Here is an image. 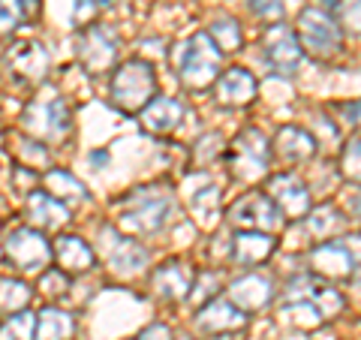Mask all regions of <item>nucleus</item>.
<instances>
[{
	"label": "nucleus",
	"instance_id": "42",
	"mask_svg": "<svg viewBox=\"0 0 361 340\" xmlns=\"http://www.w3.org/2000/svg\"><path fill=\"white\" fill-rule=\"evenodd\" d=\"M343 244H346V250L353 253V259H355V265H361V232H355V235H349V238H343Z\"/></svg>",
	"mask_w": 361,
	"mask_h": 340
},
{
	"label": "nucleus",
	"instance_id": "30",
	"mask_svg": "<svg viewBox=\"0 0 361 340\" xmlns=\"http://www.w3.org/2000/svg\"><path fill=\"white\" fill-rule=\"evenodd\" d=\"M0 340H37V313L21 310L0 322Z\"/></svg>",
	"mask_w": 361,
	"mask_h": 340
},
{
	"label": "nucleus",
	"instance_id": "12",
	"mask_svg": "<svg viewBox=\"0 0 361 340\" xmlns=\"http://www.w3.org/2000/svg\"><path fill=\"white\" fill-rule=\"evenodd\" d=\"M265 58L268 66L280 75H295V70L301 66L304 58V49L295 37V30L286 28L283 21H274L265 33Z\"/></svg>",
	"mask_w": 361,
	"mask_h": 340
},
{
	"label": "nucleus",
	"instance_id": "28",
	"mask_svg": "<svg viewBox=\"0 0 361 340\" xmlns=\"http://www.w3.org/2000/svg\"><path fill=\"white\" fill-rule=\"evenodd\" d=\"M33 289L18 277H0V313H21L27 310Z\"/></svg>",
	"mask_w": 361,
	"mask_h": 340
},
{
	"label": "nucleus",
	"instance_id": "14",
	"mask_svg": "<svg viewBox=\"0 0 361 340\" xmlns=\"http://www.w3.org/2000/svg\"><path fill=\"white\" fill-rule=\"evenodd\" d=\"M268 196L274 199V205L280 211H283V217L301 220L310 214V193L301 184V178L292 175V172L268 178Z\"/></svg>",
	"mask_w": 361,
	"mask_h": 340
},
{
	"label": "nucleus",
	"instance_id": "4",
	"mask_svg": "<svg viewBox=\"0 0 361 340\" xmlns=\"http://www.w3.org/2000/svg\"><path fill=\"white\" fill-rule=\"evenodd\" d=\"M21 133L37 139L42 145L66 142L73 133V115L70 106L63 103L61 94H42L33 97L21 111Z\"/></svg>",
	"mask_w": 361,
	"mask_h": 340
},
{
	"label": "nucleus",
	"instance_id": "33",
	"mask_svg": "<svg viewBox=\"0 0 361 340\" xmlns=\"http://www.w3.org/2000/svg\"><path fill=\"white\" fill-rule=\"evenodd\" d=\"M13 154L18 157L21 163H27V166H37V169H45V166H49V151L42 148V142L30 139V135H18Z\"/></svg>",
	"mask_w": 361,
	"mask_h": 340
},
{
	"label": "nucleus",
	"instance_id": "40",
	"mask_svg": "<svg viewBox=\"0 0 361 340\" xmlns=\"http://www.w3.org/2000/svg\"><path fill=\"white\" fill-rule=\"evenodd\" d=\"M97 13H99V0H73V21L75 25L87 28Z\"/></svg>",
	"mask_w": 361,
	"mask_h": 340
},
{
	"label": "nucleus",
	"instance_id": "29",
	"mask_svg": "<svg viewBox=\"0 0 361 340\" xmlns=\"http://www.w3.org/2000/svg\"><path fill=\"white\" fill-rule=\"evenodd\" d=\"M39 13V0H0V33H13Z\"/></svg>",
	"mask_w": 361,
	"mask_h": 340
},
{
	"label": "nucleus",
	"instance_id": "41",
	"mask_svg": "<svg viewBox=\"0 0 361 340\" xmlns=\"http://www.w3.org/2000/svg\"><path fill=\"white\" fill-rule=\"evenodd\" d=\"M133 340H175V334H172V328H169V325L154 322V325H148V328H142V332L135 334Z\"/></svg>",
	"mask_w": 361,
	"mask_h": 340
},
{
	"label": "nucleus",
	"instance_id": "7",
	"mask_svg": "<svg viewBox=\"0 0 361 340\" xmlns=\"http://www.w3.org/2000/svg\"><path fill=\"white\" fill-rule=\"evenodd\" d=\"M75 54H78V63H82L90 75H106L111 66L118 63V54H121L118 30L106 28V25L82 28L75 37Z\"/></svg>",
	"mask_w": 361,
	"mask_h": 340
},
{
	"label": "nucleus",
	"instance_id": "10",
	"mask_svg": "<svg viewBox=\"0 0 361 340\" xmlns=\"http://www.w3.org/2000/svg\"><path fill=\"white\" fill-rule=\"evenodd\" d=\"M229 223L241 232H280L283 226V211L274 205L268 193H247L229 208Z\"/></svg>",
	"mask_w": 361,
	"mask_h": 340
},
{
	"label": "nucleus",
	"instance_id": "8",
	"mask_svg": "<svg viewBox=\"0 0 361 340\" xmlns=\"http://www.w3.org/2000/svg\"><path fill=\"white\" fill-rule=\"evenodd\" d=\"M99 244H103L106 268L115 277H133V274H139L142 268H148V262H151L148 247L139 244L133 235L121 232L118 226H103V229H99Z\"/></svg>",
	"mask_w": 361,
	"mask_h": 340
},
{
	"label": "nucleus",
	"instance_id": "39",
	"mask_svg": "<svg viewBox=\"0 0 361 340\" xmlns=\"http://www.w3.org/2000/svg\"><path fill=\"white\" fill-rule=\"evenodd\" d=\"M247 6H250L253 16L268 18V21H280L283 18V9H286L283 0H247Z\"/></svg>",
	"mask_w": 361,
	"mask_h": 340
},
{
	"label": "nucleus",
	"instance_id": "43",
	"mask_svg": "<svg viewBox=\"0 0 361 340\" xmlns=\"http://www.w3.org/2000/svg\"><path fill=\"white\" fill-rule=\"evenodd\" d=\"M346 211L353 214L355 220H361V190H358V193H349V199H346Z\"/></svg>",
	"mask_w": 361,
	"mask_h": 340
},
{
	"label": "nucleus",
	"instance_id": "24",
	"mask_svg": "<svg viewBox=\"0 0 361 340\" xmlns=\"http://www.w3.org/2000/svg\"><path fill=\"white\" fill-rule=\"evenodd\" d=\"M42 184H45V190H49L54 199H61L66 208L85 205V202L90 199L87 187L73 172H66V169H49V172L42 175Z\"/></svg>",
	"mask_w": 361,
	"mask_h": 340
},
{
	"label": "nucleus",
	"instance_id": "31",
	"mask_svg": "<svg viewBox=\"0 0 361 340\" xmlns=\"http://www.w3.org/2000/svg\"><path fill=\"white\" fill-rule=\"evenodd\" d=\"M211 40L214 42H217V49L226 54V51H238L241 49V28H238V21H235V18H217V21H214V25H211Z\"/></svg>",
	"mask_w": 361,
	"mask_h": 340
},
{
	"label": "nucleus",
	"instance_id": "34",
	"mask_svg": "<svg viewBox=\"0 0 361 340\" xmlns=\"http://www.w3.org/2000/svg\"><path fill=\"white\" fill-rule=\"evenodd\" d=\"M283 313L289 316L295 325L301 328H316V325H322L325 322V316L313 308V304L307 301H292V304H283Z\"/></svg>",
	"mask_w": 361,
	"mask_h": 340
},
{
	"label": "nucleus",
	"instance_id": "27",
	"mask_svg": "<svg viewBox=\"0 0 361 340\" xmlns=\"http://www.w3.org/2000/svg\"><path fill=\"white\" fill-rule=\"evenodd\" d=\"M190 208H193V217L202 229H214V223L220 220V208H223V199H220V190L217 187H202L193 193L190 199Z\"/></svg>",
	"mask_w": 361,
	"mask_h": 340
},
{
	"label": "nucleus",
	"instance_id": "11",
	"mask_svg": "<svg viewBox=\"0 0 361 340\" xmlns=\"http://www.w3.org/2000/svg\"><path fill=\"white\" fill-rule=\"evenodd\" d=\"M6 70L13 73L18 82H27V85H39L45 75H49V51H45V45L37 42V40H18L6 49Z\"/></svg>",
	"mask_w": 361,
	"mask_h": 340
},
{
	"label": "nucleus",
	"instance_id": "16",
	"mask_svg": "<svg viewBox=\"0 0 361 340\" xmlns=\"http://www.w3.org/2000/svg\"><path fill=\"white\" fill-rule=\"evenodd\" d=\"M187 118V109L175 97H154L148 106L139 111V123L151 135H172Z\"/></svg>",
	"mask_w": 361,
	"mask_h": 340
},
{
	"label": "nucleus",
	"instance_id": "21",
	"mask_svg": "<svg viewBox=\"0 0 361 340\" xmlns=\"http://www.w3.org/2000/svg\"><path fill=\"white\" fill-rule=\"evenodd\" d=\"M51 247H54V262H58V268L66 271L70 277L73 274H87V271L97 265L94 247L78 235H58Z\"/></svg>",
	"mask_w": 361,
	"mask_h": 340
},
{
	"label": "nucleus",
	"instance_id": "17",
	"mask_svg": "<svg viewBox=\"0 0 361 340\" xmlns=\"http://www.w3.org/2000/svg\"><path fill=\"white\" fill-rule=\"evenodd\" d=\"M217 103L220 106H229V109H241L247 103H253L256 94H259V82L250 70H244V66H229V70H223L217 85Z\"/></svg>",
	"mask_w": 361,
	"mask_h": 340
},
{
	"label": "nucleus",
	"instance_id": "20",
	"mask_svg": "<svg viewBox=\"0 0 361 340\" xmlns=\"http://www.w3.org/2000/svg\"><path fill=\"white\" fill-rule=\"evenodd\" d=\"M310 268L319 277L343 280V277H353L355 259H353V253L346 250L343 241H325V244H319V247H313L310 250Z\"/></svg>",
	"mask_w": 361,
	"mask_h": 340
},
{
	"label": "nucleus",
	"instance_id": "5",
	"mask_svg": "<svg viewBox=\"0 0 361 340\" xmlns=\"http://www.w3.org/2000/svg\"><path fill=\"white\" fill-rule=\"evenodd\" d=\"M4 259L21 274H42L54 259V247L49 244L45 232L33 226H16L4 235Z\"/></svg>",
	"mask_w": 361,
	"mask_h": 340
},
{
	"label": "nucleus",
	"instance_id": "19",
	"mask_svg": "<svg viewBox=\"0 0 361 340\" xmlns=\"http://www.w3.org/2000/svg\"><path fill=\"white\" fill-rule=\"evenodd\" d=\"M27 220L39 232H61L70 223V208L49 190H33L27 193Z\"/></svg>",
	"mask_w": 361,
	"mask_h": 340
},
{
	"label": "nucleus",
	"instance_id": "26",
	"mask_svg": "<svg viewBox=\"0 0 361 340\" xmlns=\"http://www.w3.org/2000/svg\"><path fill=\"white\" fill-rule=\"evenodd\" d=\"M75 316L61 310L58 304H49L37 313V340H73Z\"/></svg>",
	"mask_w": 361,
	"mask_h": 340
},
{
	"label": "nucleus",
	"instance_id": "22",
	"mask_svg": "<svg viewBox=\"0 0 361 340\" xmlns=\"http://www.w3.org/2000/svg\"><path fill=\"white\" fill-rule=\"evenodd\" d=\"M271 296H274V286H271V280L262 277V274H244L238 280H232L229 289H226V298L244 313L247 310H262L271 301Z\"/></svg>",
	"mask_w": 361,
	"mask_h": 340
},
{
	"label": "nucleus",
	"instance_id": "1",
	"mask_svg": "<svg viewBox=\"0 0 361 340\" xmlns=\"http://www.w3.org/2000/svg\"><path fill=\"white\" fill-rule=\"evenodd\" d=\"M220 63H223V51L211 40V33H193L190 40L178 42L172 51V70L178 82L190 90L217 85Z\"/></svg>",
	"mask_w": 361,
	"mask_h": 340
},
{
	"label": "nucleus",
	"instance_id": "25",
	"mask_svg": "<svg viewBox=\"0 0 361 340\" xmlns=\"http://www.w3.org/2000/svg\"><path fill=\"white\" fill-rule=\"evenodd\" d=\"M274 253V238L265 232H238L232 241V259L238 265H259Z\"/></svg>",
	"mask_w": 361,
	"mask_h": 340
},
{
	"label": "nucleus",
	"instance_id": "36",
	"mask_svg": "<svg viewBox=\"0 0 361 340\" xmlns=\"http://www.w3.org/2000/svg\"><path fill=\"white\" fill-rule=\"evenodd\" d=\"M341 172L346 181L361 184V142H349L341 157Z\"/></svg>",
	"mask_w": 361,
	"mask_h": 340
},
{
	"label": "nucleus",
	"instance_id": "35",
	"mask_svg": "<svg viewBox=\"0 0 361 340\" xmlns=\"http://www.w3.org/2000/svg\"><path fill=\"white\" fill-rule=\"evenodd\" d=\"M66 289H70V274L61 268H49L39 274V292L49 298H61L66 296Z\"/></svg>",
	"mask_w": 361,
	"mask_h": 340
},
{
	"label": "nucleus",
	"instance_id": "9",
	"mask_svg": "<svg viewBox=\"0 0 361 340\" xmlns=\"http://www.w3.org/2000/svg\"><path fill=\"white\" fill-rule=\"evenodd\" d=\"M226 160H229L232 175L238 181H256L268 172L271 163V145L259 130L247 127L241 130L226 148Z\"/></svg>",
	"mask_w": 361,
	"mask_h": 340
},
{
	"label": "nucleus",
	"instance_id": "6",
	"mask_svg": "<svg viewBox=\"0 0 361 340\" xmlns=\"http://www.w3.org/2000/svg\"><path fill=\"white\" fill-rule=\"evenodd\" d=\"M295 37L301 42V49L313 54V58H334L343 45L341 28L331 13H325L319 6H304L298 13V25H295Z\"/></svg>",
	"mask_w": 361,
	"mask_h": 340
},
{
	"label": "nucleus",
	"instance_id": "23",
	"mask_svg": "<svg viewBox=\"0 0 361 340\" xmlns=\"http://www.w3.org/2000/svg\"><path fill=\"white\" fill-rule=\"evenodd\" d=\"M274 151L283 157L286 163H307L316 154V139L304 127L286 123V127H280L274 135Z\"/></svg>",
	"mask_w": 361,
	"mask_h": 340
},
{
	"label": "nucleus",
	"instance_id": "2",
	"mask_svg": "<svg viewBox=\"0 0 361 340\" xmlns=\"http://www.w3.org/2000/svg\"><path fill=\"white\" fill-rule=\"evenodd\" d=\"M118 208H121V223L127 229L142 232V235H157L172 220L175 199H172V190L163 184H145V187L130 190L121 199Z\"/></svg>",
	"mask_w": 361,
	"mask_h": 340
},
{
	"label": "nucleus",
	"instance_id": "13",
	"mask_svg": "<svg viewBox=\"0 0 361 340\" xmlns=\"http://www.w3.org/2000/svg\"><path fill=\"white\" fill-rule=\"evenodd\" d=\"M292 301H307V304H313V308L319 310L325 320H331V316H337V313L343 310L341 292L331 289V286H325L322 280H316V277H310V274L292 277V280H289L283 304H292Z\"/></svg>",
	"mask_w": 361,
	"mask_h": 340
},
{
	"label": "nucleus",
	"instance_id": "38",
	"mask_svg": "<svg viewBox=\"0 0 361 340\" xmlns=\"http://www.w3.org/2000/svg\"><path fill=\"white\" fill-rule=\"evenodd\" d=\"M223 135H217V133H211V135H205V139H199V145H196V163H211L214 157H223L226 154V148H223Z\"/></svg>",
	"mask_w": 361,
	"mask_h": 340
},
{
	"label": "nucleus",
	"instance_id": "37",
	"mask_svg": "<svg viewBox=\"0 0 361 340\" xmlns=\"http://www.w3.org/2000/svg\"><path fill=\"white\" fill-rule=\"evenodd\" d=\"M337 16H341V25L361 37V0H341L337 4Z\"/></svg>",
	"mask_w": 361,
	"mask_h": 340
},
{
	"label": "nucleus",
	"instance_id": "3",
	"mask_svg": "<svg viewBox=\"0 0 361 340\" xmlns=\"http://www.w3.org/2000/svg\"><path fill=\"white\" fill-rule=\"evenodd\" d=\"M154 97H157V70L145 58H133L121 63L109 78V99L123 115H139Z\"/></svg>",
	"mask_w": 361,
	"mask_h": 340
},
{
	"label": "nucleus",
	"instance_id": "32",
	"mask_svg": "<svg viewBox=\"0 0 361 340\" xmlns=\"http://www.w3.org/2000/svg\"><path fill=\"white\" fill-rule=\"evenodd\" d=\"M304 226L313 238H325L331 235L337 226H341V214H337L331 205H322V208H310V214L304 217Z\"/></svg>",
	"mask_w": 361,
	"mask_h": 340
},
{
	"label": "nucleus",
	"instance_id": "44",
	"mask_svg": "<svg viewBox=\"0 0 361 340\" xmlns=\"http://www.w3.org/2000/svg\"><path fill=\"white\" fill-rule=\"evenodd\" d=\"M346 115H349V118H353V123H355V127L361 130V99H358V103H353V106H349V109H346Z\"/></svg>",
	"mask_w": 361,
	"mask_h": 340
},
{
	"label": "nucleus",
	"instance_id": "15",
	"mask_svg": "<svg viewBox=\"0 0 361 340\" xmlns=\"http://www.w3.org/2000/svg\"><path fill=\"white\" fill-rule=\"evenodd\" d=\"M193 283H196L193 268H190L187 262H180V259H169V262H163L160 268L154 271L151 289H154L157 298L175 304V301L190 298V292H193Z\"/></svg>",
	"mask_w": 361,
	"mask_h": 340
},
{
	"label": "nucleus",
	"instance_id": "18",
	"mask_svg": "<svg viewBox=\"0 0 361 340\" xmlns=\"http://www.w3.org/2000/svg\"><path fill=\"white\" fill-rule=\"evenodd\" d=\"M244 322H247L244 310L235 308L229 298H214L205 308H199V313H196V332L211 334V337L238 332V328H244Z\"/></svg>",
	"mask_w": 361,
	"mask_h": 340
}]
</instances>
